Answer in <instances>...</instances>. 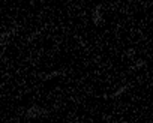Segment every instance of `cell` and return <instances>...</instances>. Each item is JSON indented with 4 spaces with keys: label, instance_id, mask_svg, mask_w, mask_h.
Masks as SVG:
<instances>
[{
    "label": "cell",
    "instance_id": "obj_1",
    "mask_svg": "<svg viewBox=\"0 0 153 123\" xmlns=\"http://www.w3.org/2000/svg\"><path fill=\"white\" fill-rule=\"evenodd\" d=\"M45 114H47V110H44V108H41V107H38V105H33V107H30V108L26 111V117H27V119L42 117V116H45Z\"/></svg>",
    "mask_w": 153,
    "mask_h": 123
},
{
    "label": "cell",
    "instance_id": "obj_2",
    "mask_svg": "<svg viewBox=\"0 0 153 123\" xmlns=\"http://www.w3.org/2000/svg\"><path fill=\"white\" fill-rule=\"evenodd\" d=\"M92 21L93 24L96 26H101L102 21H104V17H102V5H96V8L93 9L92 12Z\"/></svg>",
    "mask_w": 153,
    "mask_h": 123
},
{
    "label": "cell",
    "instance_id": "obj_3",
    "mask_svg": "<svg viewBox=\"0 0 153 123\" xmlns=\"http://www.w3.org/2000/svg\"><path fill=\"white\" fill-rule=\"evenodd\" d=\"M128 89H129V86H128V84H125V86L119 87V89H117V90H116V92H114V93L110 96V98H119V96H122V95H123V93H125Z\"/></svg>",
    "mask_w": 153,
    "mask_h": 123
},
{
    "label": "cell",
    "instance_id": "obj_4",
    "mask_svg": "<svg viewBox=\"0 0 153 123\" xmlns=\"http://www.w3.org/2000/svg\"><path fill=\"white\" fill-rule=\"evenodd\" d=\"M65 72H62V71H53V72H50L48 75H44L42 78L44 80H51V78H56V77H60V75H63Z\"/></svg>",
    "mask_w": 153,
    "mask_h": 123
},
{
    "label": "cell",
    "instance_id": "obj_5",
    "mask_svg": "<svg viewBox=\"0 0 153 123\" xmlns=\"http://www.w3.org/2000/svg\"><path fill=\"white\" fill-rule=\"evenodd\" d=\"M143 66H144V61H137L135 68H143Z\"/></svg>",
    "mask_w": 153,
    "mask_h": 123
}]
</instances>
